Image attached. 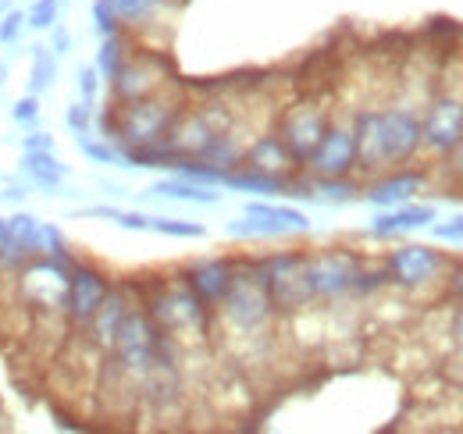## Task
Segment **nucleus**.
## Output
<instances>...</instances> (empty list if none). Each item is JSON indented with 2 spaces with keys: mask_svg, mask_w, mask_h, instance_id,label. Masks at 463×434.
<instances>
[{
  "mask_svg": "<svg viewBox=\"0 0 463 434\" xmlns=\"http://www.w3.org/2000/svg\"><path fill=\"white\" fill-rule=\"evenodd\" d=\"M108 4L115 7L121 29H136V25H146L161 11L165 0H108Z\"/></svg>",
  "mask_w": 463,
  "mask_h": 434,
  "instance_id": "24",
  "label": "nucleus"
},
{
  "mask_svg": "<svg viewBox=\"0 0 463 434\" xmlns=\"http://www.w3.org/2000/svg\"><path fill=\"white\" fill-rule=\"evenodd\" d=\"M364 257L353 250H317L307 253V278H310V292L314 303H343L356 292V274H360Z\"/></svg>",
  "mask_w": 463,
  "mask_h": 434,
  "instance_id": "9",
  "label": "nucleus"
},
{
  "mask_svg": "<svg viewBox=\"0 0 463 434\" xmlns=\"http://www.w3.org/2000/svg\"><path fill=\"white\" fill-rule=\"evenodd\" d=\"M0 7H7V0H0Z\"/></svg>",
  "mask_w": 463,
  "mask_h": 434,
  "instance_id": "45",
  "label": "nucleus"
},
{
  "mask_svg": "<svg viewBox=\"0 0 463 434\" xmlns=\"http://www.w3.org/2000/svg\"><path fill=\"white\" fill-rule=\"evenodd\" d=\"M175 68L172 61L157 51H132L125 57V64L111 79V104H132L143 97H154L161 90L175 86Z\"/></svg>",
  "mask_w": 463,
  "mask_h": 434,
  "instance_id": "8",
  "label": "nucleus"
},
{
  "mask_svg": "<svg viewBox=\"0 0 463 434\" xmlns=\"http://www.w3.org/2000/svg\"><path fill=\"white\" fill-rule=\"evenodd\" d=\"M431 221H435V207H428V203H403V207H392L389 214L374 217L371 235H378V239H396V235H403V231L431 224Z\"/></svg>",
  "mask_w": 463,
  "mask_h": 434,
  "instance_id": "18",
  "label": "nucleus"
},
{
  "mask_svg": "<svg viewBox=\"0 0 463 434\" xmlns=\"http://www.w3.org/2000/svg\"><path fill=\"white\" fill-rule=\"evenodd\" d=\"M128 307H132V299H128V288L125 285H111V292H108V299L100 303V310H97V317L86 325V342L100 353V356H108L111 349H115V338H118V327L125 321V314H128Z\"/></svg>",
  "mask_w": 463,
  "mask_h": 434,
  "instance_id": "17",
  "label": "nucleus"
},
{
  "mask_svg": "<svg viewBox=\"0 0 463 434\" xmlns=\"http://www.w3.org/2000/svg\"><path fill=\"white\" fill-rule=\"evenodd\" d=\"M68 47H71V36H68L64 29H58V25H54V43H51V51H54V54H64Z\"/></svg>",
  "mask_w": 463,
  "mask_h": 434,
  "instance_id": "41",
  "label": "nucleus"
},
{
  "mask_svg": "<svg viewBox=\"0 0 463 434\" xmlns=\"http://www.w3.org/2000/svg\"><path fill=\"white\" fill-rule=\"evenodd\" d=\"M257 271L279 317H296L307 307H314V292L307 278V250H279L257 257Z\"/></svg>",
  "mask_w": 463,
  "mask_h": 434,
  "instance_id": "5",
  "label": "nucleus"
},
{
  "mask_svg": "<svg viewBox=\"0 0 463 434\" xmlns=\"http://www.w3.org/2000/svg\"><path fill=\"white\" fill-rule=\"evenodd\" d=\"M242 167L250 171H260V175H271V178H282V182H292L303 167L292 161L289 146L282 143L279 132H260L246 143V154H242Z\"/></svg>",
  "mask_w": 463,
  "mask_h": 434,
  "instance_id": "15",
  "label": "nucleus"
},
{
  "mask_svg": "<svg viewBox=\"0 0 463 434\" xmlns=\"http://www.w3.org/2000/svg\"><path fill=\"white\" fill-rule=\"evenodd\" d=\"M420 104L392 100L385 108L353 110V132H356V171L382 175L389 167L413 164L424 154V128H420Z\"/></svg>",
  "mask_w": 463,
  "mask_h": 434,
  "instance_id": "1",
  "label": "nucleus"
},
{
  "mask_svg": "<svg viewBox=\"0 0 463 434\" xmlns=\"http://www.w3.org/2000/svg\"><path fill=\"white\" fill-rule=\"evenodd\" d=\"M328 121H332V108H325L317 97H303V100H296V104H289V108L282 110L275 132H279L282 143L289 146L292 161L303 167L307 157L314 154L317 139L325 136Z\"/></svg>",
  "mask_w": 463,
  "mask_h": 434,
  "instance_id": "13",
  "label": "nucleus"
},
{
  "mask_svg": "<svg viewBox=\"0 0 463 434\" xmlns=\"http://www.w3.org/2000/svg\"><path fill=\"white\" fill-rule=\"evenodd\" d=\"M449 253L424 246V242H406L385 253L382 268L389 274V285L406 288V292H424L431 285H442V278L449 271Z\"/></svg>",
  "mask_w": 463,
  "mask_h": 434,
  "instance_id": "7",
  "label": "nucleus"
},
{
  "mask_svg": "<svg viewBox=\"0 0 463 434\" xmlns=\"http://www.w3.org/2000/svg\"><path fill=\"white\" fill-rule=\"evenodd\" d=\"M424 185H428V171L403 164V167H389V171L374 175V178L364 185V196H367V203H374V207H403V203H410Z\"/></svg>",
  "mask_w": 463,
  "mask_h": 434,
  "instance_id": "14",
  "label": "nucleus"
},
{
  "mask_svg": "<svg viewBox=\"0 0 463 434\" xmlns=\"http://www.w3.org/2000/svg\"><path fill=\"white\" fill-rule=\"evenodd\" d=\"M111 292V278L97 264L75 260L68 268V288H64V325L71 331H86V325L97 317L100 303Z\"/></svg>",
  "mask_w": 463,
  "mask_h": 434,
  "instance_id": "12",
  "label": "nucleus"
},
{
  "mask_svg": "<svg viewBox=\"0 0 463 434\" xmlns=\"http://www.w3.org/2000/svg\"><path fill=\"white\" fill-rule=\"evenodd\" d=\"M449 338H453L457 356L463 360V303H457V307H453V314H449Z\"/></svg>",
  "mask_w": 463,
  "mask_h": 434,
  "instance_id": "37",
  "label": "nucleus"
},
{
  "mask_svg": "<svg viewBox=\"0 0 463 434\" xmlns=\"http://www.w3.org/2000/svg\"><path fill=\"white\" fill-rule=\"evenodd\" d=\"M182 108H185V97H182L178 82L154 97L132 100V104H111V110L104 114V132H108L104 139H115L121 154L165 146Z\"/></svg>",
  "mask_w": 463,
  "mask_h": 434,
  "instance_id": "2",
  "label": "nucleus"
},
{
  "mask_svg": "<svg viewBox=\"0 0 463 434\" xmlns=\"http://www.w3.org/2000/svg\"><path fill=\"white\" fill-rule=\"evenodd\" d=\"M435 235L446 239V242L463 246V217H453V221H446V224H435Z\"/></svg>",
  "mask_w": 463,
  "mask_h": 434,
  "instance_id": "39",
  "label": "nucleus"
},
{
  "mask_svg": "<svg viewBox=\"0 0 463 434\" xmlns=\"http://www.w3.org/2000/svg\"><path fill=\"white\" fill-rule=\"evenodd\" d=\"M356 193H364V185L353 175L349 178H310V196H321L328 203H349V200H356Z\"/></svg>",
  "mask_w": 463,
  "mask_h": 434,
  "instance_id": "23",
  "label": "nucleus"
},
{
  "mask_svg": "<svg viewBox=\"0 0 463 434\" xmlns=\"http://www.w3.org/2000/svg\"><path fill=\"white\" fill-rule=\"evenodd\" d=\"M29 260V253L22 250V242L14 239L7 217H0V271H18Z\"/></svg>",
  "mask_w": 463,
  "mask_h": 434,
  "instance_id": "27",
  "label": "nucleus"
},
{
  "mask_svg": "<svg viewBox=\"0 0 463 434\" xmlns=\"http://www.w3.org/2000/svg\"><path fill=\"white\" fill-rule=\"evenodd\" d=\"M93 18H97V33H100V36H111V33L121 29L115 7H111L108 0H97V4H93Z\"/></svg>",
  "mask_w": 463,
  "mask_h": 434,
  "instance_id": "32",
  "label": "nucleus"
},
{
  "mask_svg": "<svg viewBox=\"0 0 463 434\" xmlns=\"http://www.w3.org/2000/svg\"><path fill=\"white\" fill-rule=\"evenodd\" d=\"M139 299H143L146 314L154 317L157 331L168 335L178 349L185 342H207V335L214 331V310L189 288L185 278L157 281L154 292H146Z\"/></svg>",
  "mask_w": 463,
  "mask_h": 434,
  "instance_id": "4",
  "label": "nucleus"
},
{
  "mask_svg": "<svg viewBox=\"0 0 463 434\" xmlns=\"http://www.w3.org/2000/svg\"><path fill=\"white\" fill-rule=\"evenodd\" d=\"M68 268L51 257H33L18 268V292L29 310L36 314H61L64 317V288H68Z\"/></svg>",
  "mask_w": 463,
  "mask_h": 434,
  "instance_id": "11",
  "label": "nucleus"
},
{
  "mask_svg": "<svg viewBox=\"0 0 463 434\" xmlns=\"http://www.w3.org/2000/svg\"><path fill=\"white\" fill-rule=\"evenodd\" d=\"M150 231L172 235V239H203L207 228L196 221H178V217H150Z\"/></svg>",
  "mask_w": 463,
  "mask_h": 434,
  "instance_id": "28",
  "label": "nucleus"
},
{
  "mask_svg": "<svg viewBox=\"0 0 463 434\" xmlns=\"http://www.w3.org/2000/svg\"><path fill=\"white\" fill-rule=\"evenodd\" d=\"M246 214L282 221L289 231H307V228H310V221H307L303 211H296V207H282V203H246Z\"/></svg>",
  "mask_w": 463,
  "mask_h": 434,
  "instance_id": "26",
  "label": "nucleus"
},
{
  "mask_svg": "<svg viewBox=\"0 0 463 434\" xmlns=\"http://www.w3.org/2000/svg\"><path fill=\"white\" fill-rule=\"evenodd\" d=\"M11 114H14V121H33V118L40 114V97H36V93L22 97V100L14 104V110H11Z\"/></svg>",
  "mask_w": 463,
  "mask_h": 434,
  "instance_id": "38",
  "label": "nucleus"
},
{
  "mask_svg": "<svg viewBox=\"0 0 463 434\" xmlns=\"http://www.w3.org/2000/svg\"><path fill=\"white\" fill-rule=\"evenodd\" d=\"M22 29H25V14H22V11L4 14V22H0V43H14Z\"/></svg>",
  "mask_w": 463,
  "mask_h": 434,
  "instance_id": "34",
  "label": "nucleus"
},
{
  "mask_svg": "<svg viewBox=\"0 0 463 434\" xmlns=\"http://www.w3.org/2000/svg\"><path fill=\"white\" fill-rule=\"evenodd\" d=\"M442 285H446V296L453 303H463V260H449V271L442 278Z\"/></svg>",
  "mask_w": 463,
  "mask_h": 434,
  "instance_id": "33",
  "label": "nucleus"
},
{
  "mask_svg": "<svg viewBox=\"0 0 463 434\" xmlns=\"http://www.w3.org/2000/svg\"><path fill=\"white\" fill-rule=\"evenodd\" d=\"M0 196H4V200H7V203H18V200H22V196H25V193H22V189H7V193H0Z\"/></svg>",
  "mask_w": 463,
  "mask_h": 434,
  "instance_id": "43",
  "label": "nucleus"
},
{
  "mask_svg": "<svg viewBox=\"0 0 463 434\" xmlns=\"http://www.w3.org/2000/svg\"><path fill=\"white\" fill-rule=\"evenodd\" d=\"M132 54V40H128V33L125 29H118L111 36H104V43H100V54H97V71L111 82L115 79V71L125 64V57Z\"/></svg>",
  "mask_w": 463,
  "mask_h": 434,
  "instance_id": "22",
  "label": "nucleus"
},
{
  "mask_svg": "<svg viewBox=\"0 0 463 434\" xmlns=\"http://www.w3.org/2000/svg\"><path fill=\"white\" fill-rule=\"evenodd\" d=\"M4 82H7V64L0 61V90H4Z\"/></svg>",
  "mask_w": 463,
  "mask_h": 434,
  "instance_id": "44",
  "label": "nucleus"
},
{
  "mask_svg": "<svg viewBox=\"0 0 463 434\" xmlns=\"http://www.w3.org/2000/svg\"><path fill=\"white\" fill-rule=\"evenodd\" d=\"M275 321H279V314L260 281L257 260H235L229 296L214 307V325H222V331L239 342H264Z\"/></svg>",
  "mask_w": 463,
  "mask_h": 434,
  "instance_id": "3",
  "label": "nucleus"
},
{
  "mask_svg": "<svg viewBox=\"0 0 463 434\" xmlns=\"http://www.w3.org/2000/svg\"><path fill=\"white\" fill-rule=\"evenodd\" d=\"M424 128V154L435 161H449L463 139V79H439L435 93L420 110Z\"/></svg>",
  "mask_w": 463,
  "mask_h": 434,
  "instance_id": "6",
  "label": "nucleus"
},
{
  "mask_svg": "<svg viewBox=\"0 0 463 434\" xmlns=\"http://www.w3.org/2000/svg\"><path fill=\"white\" fill-rule=\"evenodd\" d=\"M449 164H453V175H457V178L463 182V139L457 143V150L449 154Z\"/></svg>",
  "mask_w": 463,
  "mask_h": 434,
  "instance_id": "42",
  "label": "nucleus"
},
{
  "mask_svg": "<svg viewBox=\"0 0 463 434\" xmlns=\"http://www.w3.org/2000/svg\"><path fill=\"white\" fill-rule=\"evenodd\" d=\"M115 221L128 231H150V217L136 214V211H115Z\"/></svg>",
  "mask_w": 463,
  "mask_h": 434,
  "instance_id": "36",
  "label": "nucleus"
},
{
  "mask_svg": "<svg viewBox=\"0 0 463 434\" xmlns=\"http://www.w3.org/2000/svg\"><path fill=\"white\" fill-rule=\"evenodd\" d=\"M79 143H82V150H86V157H90V161H100V164H118V161H121V150H118L115 139H108V143H93L90 136H82Z\"/></svg>",
  "mask_w": 463,
  "mask_h": 434,
  "instance_id": "30",
  "label": "nucleus"
},
{
  "mask_svg": "<svg viewBox=\"0 0 463 434\" xmlns=\"http://www.w3.org/2000/svg\"><path fill=\"white\" fill-rule=\"evenodd\" d=\"M25 150H54L51 132H33V136L25 139Z\"/></svg>",
  "mask_w": 463,
  "mask_h": 434,
  "instance_id": "40",
  "label": "nucleus"
},
{
  "mask_svg": "<svg viewBox=\"0 0 463 434\" xmlns=\"http://www.w3.org/2000/svg\"><path fill=\"white\" fill-rule=\"evenodd\" d=\"M150 193L154 196H168V200H185V203H203V207H214L222 196L218 193H211L207 185H200V182H193V178H161V182H154L150 185Z\"/></svg>",
  "mask_w": 463,
  "mask_h": 434,
  "instance_id": "20",
  "label": "nucleus"
},
{
  "mask_svg": "<svg viewBox=\"0 0 463 434\" xmlns=\"http://www.w3.org/2000/svg\"><path fill=\"white\" fill-rule=\"evenodd\" d=\"M222 185L239 189V193H257V196H289V182L282 178H271V175H260V171H250V167H235L222 178Z\"/></svg>",
  "mask_w": 463,
  "mask_h": 434,
  "instance_id": "19",
  "label": "nucleus"
},
{
  "mask_svg": "<svg viewBox=\"0 0 463 434\" xmlns=\"http://www.w3.org/2000/svg\"><path fill=\"white\" fill-rule=\"evenodd\" d=\"M22 167L40 189H58L64 182V164L54 157V150H25Z\"/></svg>",
  "mask_w": 463,
  "mask_h": 434,
  "instance_id": "21",
  "label": "nucleus"
},
{
  "mask_svg": "<svg viewBox=\"0 0 463 434\" xmlns=\"http://www.w3.org/2000/svg\"><path fill=\"white\" fill-rule=\"evenodd\" d=\"M182 278L189 281V288L214 310L232 288V278H235V260L232 257H203V260H193Z\"/></svg>",
  "mask_w": 463,
  "mask_h": 434,
  "instance_id": "16",
  "label": "nucleus"
},
{
  "mask_svg": "<svg viewBox=\"0 0 463 434\" xmlns=\"http://www.w3.org/2000/svg\"><path fill=\"white\" fill-rule=\"evenodd\" d=\"M25 25L29 29H54L58 25V0H36L25 11Z\"/></svg>",
  "mask_w": 463,
  "mask_h": 434,
  "instance_id": "29",
  "label": "nucleus"
},
{
  "mask_svg": "<svg viewBox=\"0 0 463 434\" xmlns=\"http://www.w3.org/2000/svg\"><path fill=\"white\" fill-rule=\"evenodd\" d=\"M64 121H68V128L82 139V136H90V121H93V104H71L68 108V114H64Z\"/></svg>",
  "mask_w": 463,
  "mask_h": 434,
  "instance_id": "31",
  "label": "nucleus"
},
{
  "mask_svg": "<svg viewBox=\"0 0 463 434\" xmlns=\"http://www.w3.org/2000/svg\"><path fill=\"white\" fill-rule=\"evenodd\" d=\"M51 47H33V79H29V93H43L54 86V75H58V61H54Z\"/></svg>",
  "mask_w": 463,
  "mask_h": 434,
  "instance_id": "25",
  "label": "nucleus"
},
{
  "mask_svg": "<svg viewBox=\"0 0 463 434\" xmlns=\"http://www.w3.org/2000/svg\"><path fill=\"white\" fill-rule=\"evenodd\" d=\"M97 86H100V71H97V64H93V68H82V71H79V90H82V100H86V104L97 100Z\"/></svg>",
  "mask_w": 463,
  "mask_h": 434,
  "instance_id": "35",
  "label": "nucleus"
},
{
  "mask_svg": "<svg viewBox=\"0 0 463 434\" xmlns=\"http://www.w3.org/2000/svg\"><path fill=\"white\" fill-rule=\"evenodd\" d=\"M303 175L310 178H349L356 175V132H353V114H335L317 139L314 154L303 164Z\"/></svg>",
  "mask_w": 463,
  "mask_h": 434,
  "instance_id": "10",
  "label": "nucleus"
}]
</instances>
